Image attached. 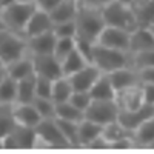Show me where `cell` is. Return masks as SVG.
I'll use <instances>...</instances> for the list:
<instances>
[{"label":"cell","instance_id":"6da1fadb","mask_svg":"<svg viewBox=\"0 0 154 154\" xmlns=\"http://www.w3.org/2000/svg\"><path fill=\"white\" fill-rule=\"evenodd\" d=\"M74 25H75L77 43H85V45L96 43L99 34L105 28V20H103V16H102V9L79 3Z\"/></svg>","mask_w":154,"mask_h":154},{"label":"cell","instance_id":"7a4b0ae2","mask_svg":"<svg viewBox=\"0 0 154 154\" xmlns=\"http://www.w3.org/2000/svg\"><path fill=\"white\" fill-rule=\"evenodd\" d=\"M89 63L103 74H109L116 69H120L131 65V54L126 51L108 48L100 43H94L91 46V54H89Z\"/></svg>","mask_w":154,"mask_h":154},{"label":"cell","instance_id":"3957f363","mask_svg":"<svg viewBox=\"0 0 154 154\" xmlns=\"http://www.w3.org/2000/svg\"><path fill=\"white\" fill-rule=\"evenodd\" d=\"M100 9H102V16H103L106 26L120 28L128 32H131L137 28L136 16L133 12L131 5H125L119 2V0H109Z\"/></svg>","mask_w":154,"mask_h":154},{"label":"cell","instance_id":"277c9868","mask_svg":"<svg viewBox=\"0 0 154 154\" xmlns=\"http://www.w3.org/2000/svg\"><path fill=\"white\" fill-rule=\"evenodd\" d=\"M2 9V16L5 20L6 28L23 34L25 28L28 25V20L31 19V16L34 14V11L37 9L34 2H20V0H14L12 3L0 8ZM25 35V34H23Z\"/></svg>","mask_w":154,"mask_h":154},{"label":"cell","instance_id":"5b68a950","mask_svg":"<svg viewBox=\"0 0 154 154\" xmlns=\"http://www.w3.org/2000/svg\"><path fill=\"white\" fill-rule=\"evenodd\" d=\"M26 54H29L28 43H26V37L23 34L14 32L8 28L0 31V60H3L8 65V63Z\"/></svg>","mask_w":154,"mask_h":154},{"label":"cell","instance_id":"8992f818","mask_svg":"<svg viewBox=\"0 0 154 154\" xmlns=\"http://www.w3.org/2000/svg\"><path fill=\"white\" fill-rule=\"evenodd\" d=\"M37 133V146H48V148H66L71 146L68 140L63 136L60 126L57 123L56 117L51 119H42L40 123L35 126Z\"/></svg>","mask_w":154,"mask_h":154},{"label":"cell","instance_id":"52a82bcc","mask_svg":"<svg viewBox=\"0 0 154 154\" xmlns=\"http://www.w3.org/2000/svg\"><path fill=\"white\" fill-rule=\"evenodd\" d=\"M119 105L116 100H91L85 109V119H89L102 126L119 119Z\"/></svg>","mask_w":154,"mask_h":154},{"label":"cell","instance_id":"ba28073f","mask_svg":"<svg viewBox=\"0 0 154 154\" xmlns=\"http://www.w3.org/2000/svg\"><path fill=\"white\" fill-rule=\"evenodd\" d=\"M37 146V133L35 128L19 125L14 128V131L9 133L6 137H3V148H11V149H26V148H34Z\"/></svg>","mask_w":154,"mask_h":154},{"label":"cell","instance_id":"9c48e42d","mask_svg":"<svg viewBox=\"0 0 154 154\" xmlns=\"http://www.w3.org/2000/svg\"><path fill=\"white\" fill-rule=\"evenodd\" d=\"M34 63V74L38 77H45L49 80H56L63 75L62 62L54 54H42V56H31Z\"/></svg>","mask_w":154,"mask_h":154},{"label":"cell","instance_id":"30bf717a","mask_svg":"<svg viewBox=\"0 0 154 154\" xmlns=\"http://www.w3.org/2000/svg\"><path fill=\"white\" fill-rule=\"evenodd\" d=\"M96 43L130 53V32L125 31V29H120V28L106 26L105 25V28L99 34Z\"/></svg>","mask_w":154,"mask_h":154},{"label":"cell","instance_id":"8fae6325","mask_svg":"<svg viewBox=\"0 0 154 154\" xmlns=\"http://www.w3.org/2000/svg\"><path fill=\"white\" fill-rule=\"evenodd\" d=\"M154 116V105L143 103L136 109H128V111H120L119 112V122L126 128L128 131L134 133L137 128L142 125L145 120Z\"/></svg>","mask_w":154,"mask_h":154},{"label":"cell","instance_id":"7c38bea8","mask_svg":"<svg viewBox=\"0 0 154 154\" xmlns=\"http://www.w3.org/2000/svg\"><path fill=\"white\" fill-rule=\"evenodd\" d=\"M108 77H109V80H111V83H112V86L116 89V93L123 91V89H128V88H133V86L142 85L139 71L136 68H133L131 65L109 72Z\"/></svg>","mask_w":154,"mask_h":154},{"label":"cell","instance_id":"4fadbf2b","mask_svg":"<svg viewBox=\"0 0 154 154\" xmlns=\"http://www.w3.org/2000/svg\"><path fill=\"white\" fill-rule=\"evenodd\" d=\"M54 28V22L51 19V14L48 11L43 9H35L31 19L28 20V25L25 28V37H34V35H40L45 32H51Z\"/></svg>","mask_w":154,"mask_h":154},{"label":"cell","instance_id":"5bb4252c","mask_svg":"<svg viewBox=\"0 0 154 154\" xmlns=\"http://www.w3.org/2000/svg\"><path fill=\"white\" fill-rule=\"evenodd\" d=\"M100 74L102 72L93 65V63H88V65L83 66L82 69H79L77 72H74L71 75H66V77L69 79L74 91H88L89 93V89L94 85V82L99 79Z\"/></svg>","mask_w":154,"mask_h":154},{"label":"cell","instance_id":"9a60e30c","mask_svg":"<svg viewBox=\"0 0 154 154\" xmlns=\"http://www.w3.org/2000/svg\"><path fill=\"white\" fill-rule=\"evenodd\" d=\"M57 37L56 34L45 32L40 35H34V37H26V43H28V53L31 56H42V54H54V46H56Z\"/></svg>","mask_w":154,"mask_h":154},{"label":"cell","instance_id":"2e32d148","mask_svg":"<svg viewBox=\"0 0 154 154\" xmlns=\"http://www.w3.org/2000/svg\"><path fill=\"white\" fill-rule=\"evenodd\" d=\"M154 49V34L149 28L137 26L130 32V54Z\"/></svg>","mask_w":154,"mask_h":154},{"label":"cell","instance_id":"e0dca14e","mask_svg":"<svg viewBox=\"0 0 154 154\" xmlns=\"http://www.w3.org/2000/svg\"><path fill=\"white\" fill-rule=\"evenodd\" d=\"M102 131H103L102 125L83 117L77 126V143L79 146H89L102 136Z\"/></svg>","mask_w":154,"mask_h":154},{"label":"cell","instance_id":"ac0fdd59","mask_svg":"<svg viewBox=\"0 0 154 154\" xmlns=\"http://www.w3.org/2000/svg\"><path fill=\"white\" fill-rule=\"evenodd\" d=\"M142 85L139 86H133L119 91L116 94V102L119 105L120 111H128V109H136L140 105H143V97H142Z\"/></svg>","mask_w":154,"mask_h":154},{"label":"cell","instance_id":"d6986e66","mask_svg":"<svg viewBox=\"0 0 154 154\" xmlns=\"http://www.w3.org/2000/svg\"><path fill=\"white\" fill-rule=\"evenodd\" d=\"M137 26L149 28L154 23V0H134L131 3Z\"/></svg>","mask_w":154,"mask_h":154},{"label":"cell","instance_id":"ffe728a7","mask_svg":"<svg viewBox=\"0 0 154 154\" xmlns=\"http://www.w3.org/2000/svg\"><path fill=\"white\" fill-rule=\"evenodd\" d=\"M6 72L11 79L14 80H22L25 77H29L34 74V63L31 54H26L14 62H11L6 65Z\"/></svg>","mask_w":154,"mask_h":154},{"label":"cell","instance_id":"44dd1931","mask_svg":"<svg viewBox=\"0 0 154 154\" xmlns=\"http://www.w3.org/2000/svg\"><path fill=\"white\" fill-rule=\"evenodd\" d=\"M14 112H16V120L19 125L35 128L42 120V116L38 114V111L32 105V102L31 103H16Z\"/></svg>","mask_w":154,"mask_h":154},{"label":"cell","instance_id":"7402d4cb","mask_svg":"<svg viewBox=\"0 0 154 154\" xmlns=\"http://www.w3.org/2000/svg\"><path fill=\"white\" fill-rule=\"evenodd\" d=\"M116 94L117 93H116L108 74H103V72L99 75V79L89 89V96L94 100H116Z\"/></svg>","mask_w":154,"mask_h":154},{"label":"cell","instance_id":"603a6c76","mask_svg":"<svg viewBox=\"0 0 154 154\" xmlns=\"http://www.w3.org/2000/svg\"><path fill=\"white\" fill-rule=\"evenodd\" d=\"M77 9H79V2L77 0H62V2L49 12L54 25L56 23H65V22H74Z\"/></svg>","mask_w":154,"mask_h":154},{"label":"cell","instance_id":"cb8c5ba5","mask_svg":"<svg viewBox=\"0 0 154 154\" xmlns=\"http://www.w3.org/2000/svg\"><path fill=\"white\" fill-rule=\"evenodd\" d=\"M14 105L16 103H0V137H6L17 126Z\"/></svg>","mask_w":154,"mask_h":154},{"label":"cell","instance_id":"d4e9b609","mask_svg":"<svg viewBox=\"0 0 154 154\" xmlns=\"http://www.w3.org/2000/svg\"><path fill=\"white\" fill-rule=\"evenodd\" d=\"M88 59L85 57V54L79 48H75L72 53H69L65 59L62 60V71L63 75H71L74 72H77L79 69H82L83 66L88 65Z\"/></svg>","mask_w":154,"mask_h":154},{"label":"cell","instance_id":"484cf974","mask_svg":"<svg viewBox=\"0 0 154 154\" xmlns=\"http://www.w3.org/2000/svg\"><path fill=\"white\" fill-rule=\"evenodd\" d=\"M134 143L139 146H152L154 145V116L145 120L133 133Z\"/></svg>","mask_w":154,"mask_h":154},{"label":"cell","instance_id":"4316f807","mask_svg":"<svg viewBox=\"0 0 154 154\" xmlns=\"http://www.w3.org/2000/svg\"><path fill=\"white\" fill-rule=\"evenodd\" d=\"M74 89L66 75H62L59 79L53 82V93H51V99L54 100V103H63L68 102L69 97L72 96Z\"/></svg>","mask_w":154,"mask_h":154},{"label":"cell","instance_id":"83f0119b","mask_svg":"<svg viewBox=\"0 0 154 154\" xmlns=\"http://www.w3.org/2000/svg\"><path fill=\"white\" fill-rule=\"evenodd\" d=\"M35 99V74L17 80V102L16 103H31Z\"/></svg>","mask_w":154,"mask_h":154},{"label":"cell","instance_id":"f1b7e54d","mask_svg":"<svg viewBox=\"0 0 154 154\" xmlns=\"http://www.w3.org/2000/svg\"><path fill=\"white\" fill-rule=\"evenodd\" d=\"M102 136H103V139L109 143V148H111V145L119 142V140H123L126 137H133V133L128 131L119 120H116V122H111V123L103 126Z\"/></svg>","mask_w":154,"mask_h":154},{"label":"cell","instance_id":"f546056e","mask_svg":"<svg viewBox=\"0 0 154 154\" xmlns=\"http://www.w3.org/2000/svg\"><path fill=\"white\" fill-rule=\"evenodd\" d=\"M56 117L62 120H71V122H80L85 117V112L74 106L71 102H63V103H56Z\"/></svg>","mask_w":154,"mask_h":154},{"label":"cell","instance_id":"4dcf8cb0","mask_svg":"<svg viewBox=\"0 0 154 154\" xmlns=\"http://www.w3.org/2000/svg\"><path fill=\"white\" fill-rule=\"evenodd\" d=\"M17 102V80L6 75L0 82V103H16Z\"/></svg>","mask_w":154,"mask_h":154},{"label":"cell","instance_id":"1f68e13d","mask_svg":"<svg viewBox=\"0 0 154 154\" xmlns=\"http://www.w3.org/2000/svg\"><path fill=\"white\" fill-rule=\"evenodd\" d=\"M77 48V40L75 37H57L56 46H54V56L62 62L69 53Z\"/></svg>","mask_w":154,"mask_h":154},{"label":"cell","instance_id":"d6a6232c","mask_svg":"<svg viewBox=\"0 0 154 154\" xmlns=\"http://www.w3.org/2000/svg\"><path fill=\"white\" fill-rule=\"evenodd\" d=\"M131 66L136 68L137 71L154 68V49L131 54Z\"/></svg>","mask_w":154,"mask_h":154},{"label":"cell","instance_id":"836d02e7","mask_svg":"<svg viewBox=\"0 0 154 154\" xmlns=\"http://www.w3.org/2000/svg\"><path fill=\"white\" fill-rule=\"evenodd\" d=\"M32 105L38 111V114L42 116V119H51L56 117V103L53 99L48 97H35L32 100Z\"/></svg>","mask_w":154,"mask_h":154},{"label":"cell","instance_id":"e575fe53","mask_svg":"<svg viewBox=\"0 0 154 154\" xmlns=\"http://www.w3.org/2000/svg\"><path fill=\"white\" fill-rule=\"evenodd\" d=\"M57 119V117H56ZM57 123L60 126V130L65 136V139L68 140V143L71 146H79L77 143V126H79V122H71V120H62V119H57Z\"/></svg>","mask_w":154,"mask_h":154},{"label":"cell","instance_id":"d590c367","mask_svg":"<svg viewBox=\"0 0 154 154\" xmlns=\"http://www.w3.org/2000/svg\"><path fill=\"white\" fill-rule=\"evenodd\" d=\"M53 82L45 79V77L35 75V97H48L51 99V93H53Z\"/></svg>","mask_w":154,"mask_h":154},{"label":"cell","instance_id":"8d00e7d4","mask_svg":"<svg viewBox=\"0 0 154 154\" xmlns=\"http://www.w3.org/2000/svg\"><path fill=\"white\" fill-rule=\"evenodd\" d=\"M91 96H89V93L88 91H74L72 93V96L69 97V102L74 105V106H77L79 109H82L83 112H85V109L88 108V105L91 103Z\"/></svg>","mask_w":154,"mask_h":154},{"label":"cell","instance_id":"74e56055","mask_svg":"<svg viewBox=\"0 0 154 154\" xmlns=\"http://www.w3.org/2000/svg\"><path fill=\"white\" fill-rule=\"evenodd\" d=\"M53 32L56 34V37H75V25L74 22L56 23Z\"/></svg>","mask_w":154,"mask_h":154},{"label":"cell","instance_id":"f35d334b","mask_svg":"<svg viewBox=\"0 0 154 154\" xmlns=\"http://www.w3.org/2000/svg\"><path fill=\"white\" fill-rule=\"evenodd\" d=\"M142 97L143 103L154 105V83H142Z\"/></svg>","mask_w":154,"mask_h":154},{"label":"cell","instance_id":"ab89813d","mask_svg":"<svg viewBox=\"0 0 154 154\" xmlns=\"http://www.w3.org/2000/svg\"><path fill=\"white\" fill-rule=\"evenodd\" d=\"M32 2H34L35 8L51 12V11H53V9L62 2V0H32Z\"/></svg>","mask_w":154,"mask_h":154},{"label":"cell","instance_id":"60d3db41","mask_svg":"<svg viewBox=\"0 0 154 154\" xmlns=\"http://www.w3.org/2000/svg\"><path fill=\"white\" fill-rule=\"evenodd\" d=\"M139 74H140L142 83H154V68L142 69V71H139Z\"/></svg>","mask_w":154,"mask_h":154},{"label":"cell","instance_id":"b9f144b4","mask_svg":"<svg viewBox=\"0 0 154 154\" xmlns=\"http://www.w3.org/2000/svg\"><path fill=\"white\" fill-rule=\"evenodd\" d=\"M80 5H88V6H94V8H102L105 3H108L109 0H77Z\"/></svg>","mask_w":154,"mask_h":154},{"label":"cell","instance_id":"7bdbcfd3","mask_svg":"<svg viewBox=\"0 0 154 154\" xmlns=\"http://www.w3.org/2000/svg\"><path fill=\"white\" fill-rule=\"evenodd\" d=\"M6 75H8V72H6V63L3 60H0V82H2Z\"/></svg>","mask_w":154,"mask_h":154},{"label":"cell","instance_id":"ee69618b","mask_svg":"<svg viewBox=\"0 0 154 154\" xmlns=\"http://www.w3.org/2000/svg\"><path fill=\"white\" fill-rule=\"evenodd\" d=\"M2 29H6V25H5V20H3V16H2V9H0V31Z\"/></svg>","mask_w":154,"mask_h":154},{"label":"cell","instance_id":"f6af8a7d","mask_svg":"<svg viewBox=\"0 0 154 154\" xmlns=\"http://www.w3.org/2000/svg\"><path fill=\"white\" fill-rule=\"evenodd\" d=\"M119 2H122V3H125V5H131L134 0H119Z\"/></svg>","mask_w":154,"mask_h":154},{"label":"cell","instance_id":"bcb514c9","mask_svg":"<svg viewBox=\"0 0 154 154\" xmlns=\"http://www.w3.org/2000/svg\"><path fill=\"white\" fill-rule=\"evenodd\" d=\"M0 148H3V137H0Z\"/></svg>","mask_w":154,"mask_h":154},{"label":"cell","instance_id":"7dc6e473","mask_svg":"<svg viewBox=\"0 0 154 154\" xmlns=\"http://www.w3.org/2000/svg\"><path fill=\"white\" fill-rule=\"evenodd\" d=\"M149 29H151V32L154 34V23H152V25H151V26H149Z\"/></svg>","mask_w":154,"mask_h":154},{"label":"cell","instance_id":"c3c4849f","mask_svg":"<svg viewBox=\"0 0 154 154\" xmlns=\"http://www.w3.org/2000/svg\"><path fill=\"white\" fill-rule=\"evenodd\" d=\"M20 2H32V0H20Z\"/></svg>","mask_w":154,"mask_h":154},{"label":"cell","instance_id":"681fc988","mask_svg":"<svg viewBox=\"0 0 154 154\" xmlns=\"http://www.w3.org/2000/svg\"><path fill=\"white\" fill-rule=\"evenodd\" d=\"M2 3H3V0H0V6H2Z\"/></svg>","mask_w":154,"mask_h":154}]
</instances>
